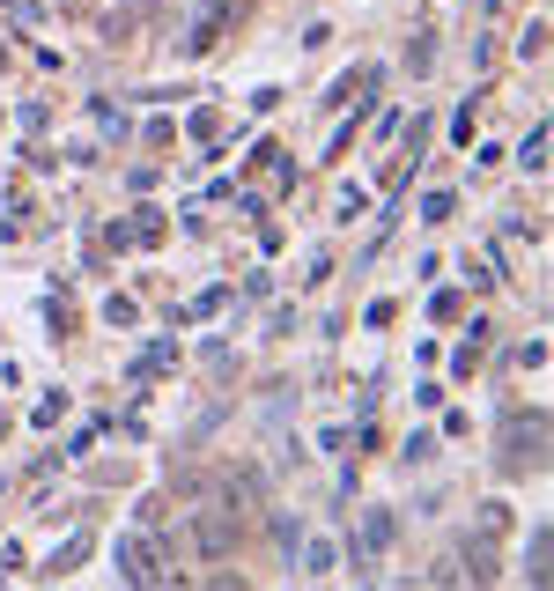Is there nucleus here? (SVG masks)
Returning a JSON list of instances; mask_svg holds the SVG:
<instances>
[{"label":"nucleus","mask_w":554,"mask_h":591,"mask_svg":"<svg viewBox=\"0 0 554 591\" xmlns=\"http://www.w3.org/2000/svg\"><path fill=\"white\" fill-rule=\"evenodd\" d=\"M193 547L200 555H229V547H237V518H229V510H200L193 518Z\"/></svg>","instance_id":"obj_1"},{"label":"nucleus","mask_w":554,"mask_h":591,"mask_svg":"<svg viewBox=\"0 0 554 591\" xmlns=\"http://www.w3.org/2000/svg\"><path fill=\"white\" fill-rule=\"evenodd\" d=\"M303 569H311V577H326V569H333V540H311V547H303Z\"/></svg>","instance_id":"obj_2"},{"label":"nucleus","mask_w":554,"mask_h":591,"mask_svg":"<svg viewBox=\"0 0 554 591\" xmlns=\"http://www.w3.org/2000/svg\"><path fill=\"white\" fill-rule=\"evenodd\" d=\"M429 52H436V37L422 30V37H414V45H407V74H429Z\"/></svg>","instance_id":"obj_3"},{"label":"nucleus","mask_w":554,"mask_h":591,"mask_svg":"<svg viewBox=\"0 0 554 591\" xmlns=\"http://www.w3.org/2000/svg\"><path fill=\"white\" fill-rule=\"evenodd\" d=\"M8 8H15V15H37V8H30V0H8Z\"/></svg>","instance_id":"obj_4"}]
</instances>
